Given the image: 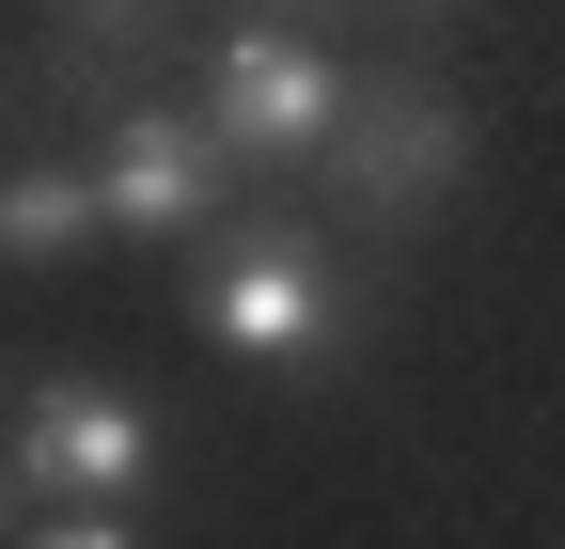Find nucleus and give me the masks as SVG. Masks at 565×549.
<instances>
[{
  "instance_id": "obj_10",
  "label": "nucleus",
  "mask_w": 565,
  "mask_h": 549,
  "mask_svg": "<svg viewBox=\"0 0 565 549\" xmlns=\"http://www.w3.org/2000/svg\"><path fill=\"white\" fill-rule=\"evenodd\" d=\"M110 17H126V0H110Z\"/></svg>"
},
{
  "instance_id": "obj_8",
  "label": "nucleus",
  "mask_w": 565,
  "mask_h": 549,
  "mask_svg": "<svg viewBox=\"0 0 565 549\" xmlns=\"http://www.w3.org/2000/svg\"><path fill=\"white\" fill-rule=\"evenodd\" d=\"M17 487H32V471H17V440H0V503H17Z\"/></svg>"
},
{
  "instance_id": "obj_2",
  "label": "nucleus",
  "mask_w": 565,
  "mask_h": 549,
  "mask_svg": "<svg viewBox=\"0 0 565 549\" xmlns=\"http://www.w3.org/2000/svg\"><path fill=\"white\" fill-rule=\"evenodd\" d=\"M471 173V110L440 79H345V126H330V189L362 220H424Z\"/></svg>"
},
{
  "instance_id": "obj_7",
  "label": "nucleus",
  "mask_w": 565,
  "mask_h": 549,
  "mask_svg": "<svg viewBox=\"0 0 565 549\" xmlns=\"http://www.w3.org/2000/svg\"><path fill=\"white\" fill-rule=\"evenodd\" d=\"M63 549H141V534H126V503H79V534H63Z\"/></svg>"
},
{
  "instance_id": "obj_6",
  "label": "nucleus",
  "mask_w": 565,
  "mask_h": 549,
  "mask_svg": "<svg viewBox=\"0 0 565 549\" xmlns=\"http://www.w3.org/2000/svg\"><path fill=\"white\" fill-rule=\"evenodd\" d=\"M110 236V204H95V158L63 173V158H17L0 173V267H63V251H95Z\"/></svg>"
},
{
  "instance_id": "obj_1",
  "label": "nucleus",
  "mask_w": 565,
  "mask_h": 549,
  "mask_svg": "<svg viewBox=\"0 0 565 549\" xmlns=\"http://www.w3.org/2000/svg\"><path fill=\"white\" fill-rule=\"evenodd\" d=\"M189 330L221 362H267V377H315L345 346V283H330V251L299 220H236L221 251L189 267Z\"/></svg>"
},
{
  "instance_id": "obj_4",
  "label": "nucleus",
  "mask_w": 565,
  "mask_h": 549,
  "mask_svg": "<svg viewBox=\"0 0 565 549\" xmlns=\"http://www.w3.org/2000/svg\"><path fill=\"white\" fill-rule=\"evenodd\" d=\"M204 126H221V158H330L345 126V63L315 32H221V63H204Z\"/></svg>"
},
{
  "instance_id": "obj_9",
  "label": "nucleus",
  "mask_w": 565,
  "mask_h": 549,
  "mask_svg": "<svg viewBox=\"0 0 565 549\" xmlns=\"http://www.w3.org/2000/svg\"><path fill=\"white\" fill-rule=\"evenodd\" d=\"M408 17H440V0H408Z\"/></svg>"
},
{
  "instance_id": "obj_3",
  "label": "nucleus",
  "mask_w": 565,
  "mask_h": 549,
  "mask_svg": "<svg viewBox=\"0 0 565 549\" xmlns=\"http://www.w3.org/2000/svg\"><path fill=\"white\" fill-rule=\"evenodd\" d=\"M17 471H32V503H141L158 487V408L110 392V377H32L17 392Z\"/></svg>"
},
{
  "instance_id": "obj_5",
  "label": "nucleus",
  "mask_w": 565,
  "mask_h": 549,
  "mask_svg": "<svg viewBox=\"0 0 565 549\" xmlns=\"http://www.w3.org/2000/svg\"><path fill=\"white\" fill-rule=\"evenodd\" d=\"M221 126L204 110H110V142H95V204H110V236H204V204H221Z\"/></svg>"
}]
</instances>
